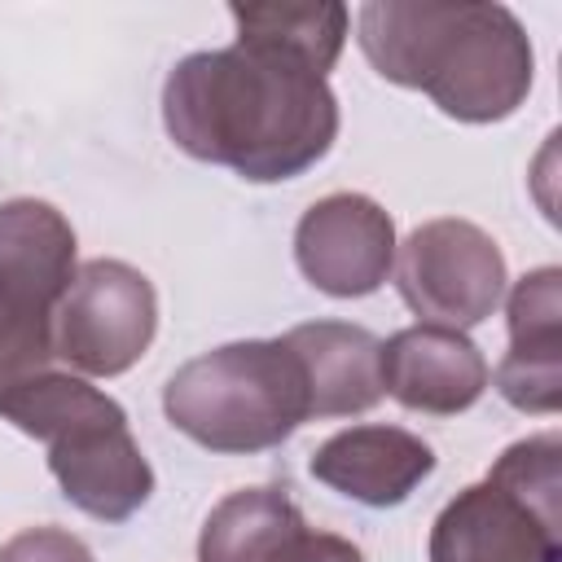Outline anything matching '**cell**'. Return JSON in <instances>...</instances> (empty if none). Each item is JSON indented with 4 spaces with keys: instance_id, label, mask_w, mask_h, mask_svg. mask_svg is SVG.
Masks as SVG:
<instances>
[{
    "instance_id": "6da1fadb",
    "label": "cell",
    "mask_w": 562,
    "mask_h": 562,
    "mask_svg": "<svg viewBox=\"0 0 562 562\" xmlns=\"http://www.w3.org/2000/svg\"><path fill=\"white\" fill-rule=\"evenodd\" d=\"M162 127L198 162L281 184L334 149L342 114L316 66L259 35H233L228 48H198L167 70Z\"/></svg>"
},
{
    "instance_id": "7a4b0ae2",
    "label": "cell",
    "mask_w": 562,
    "mask_h": 562,
    "mask_svg": "<svg viewBox=\"0 0 562 562\" xmlns=\"http://www.w3.org/2000/svg\"><path fill=\"white\" fill-rule=\"evenodd\" d=\"M356 40L386 83L426 92L457 123H501L536 83L531 35L505 4L369 0L356 13Z\"/></svg>"
},
{
    "instance_id": "3957f363",
    "label": "cell",
    "mask_w": 562,
    "mask_h": 562,
    "mask_svg": "<svg viewBox=\"0 0 562 562\" xmlns=\"http://www.w3.org/2000/svg\"><path fill=\"white\" fill-rule=\"evenodd\" d=\"M0 422L44 443L61 496L97 522H127L154 496V465L123 404L61 364L22 386L0 408Z\"/></svg>"
},
{
    "instance_id": "277c9868",
    "label": "cell",
    "mask_w": 562,
    "mask_h": 562,
    "mask_svg": "<svg viewBox=\"0 0 562 562\" xmlns=\"http://www.w3.org/2000/svg\"><path fill=\"white\" fill-rule=\"evenodd\" d=\"M162 413L198 448L246 457L312 422V400L285 338H237L184 360L162 386Z\"/></svg>"
},
{
    "instance_id": "5b68a950",
    "label": "cell",
    "mask_w": 562,
    "mask_h": 562,
    "mask_svg": "<svg viewBox=\"0 0 562 562\" xmlns=\"http://www.w3.org/2000/svg\"><path fill=\"white\" fill-rule=\"evenodd\" d=\"M430 562H562V435L514 439L430 522Z\"/></svg>"
},
{
    "instance_id": "8992f818",
    "label": "cell",
    "mask_w": 562,
    "mask_h": 562,
    "mask_svg": "<svg viewBox=\"0 0 562 562\" xmlns=\"http://www.w3.org/2000/svg\"><path fill=\"white\" fill-rule=\"evenodd\" d=\"M395 290L422 325L474 329L483 325L509 285L505 255L496 237L470 220L439 215L417 224L404 241H395Z\"/></svg>"
},
{
    "instance_id": "52a82bcc",
    "label": "cell",
    "mask_w": 562,
    "mask_h": 562,
    "mask_svg": "<svg viewBox=\"0 0 562 562\" xmlns=\"http://www.w3.org/2000/svg\"><path fill=\"white\" fill-rule=\"evenodd\" d=\"M158 334V290L123 259L79 263L53 312L57 364L79 378H119L149 351Z\"/></svg>"
},
{
    "instance_id": "ba28073f",
    "label": "cell",
    "mask_w": 562,
    "mask_h": 562,
    "mask_svg": "<svg viewBox=\"0 0 562 562\" xmlns=\"http://www.w3.org/2000/svg\"><path fill=\"white\" fill-rule=\"evenodd\" d=\"M294 263L329 299H364L395 268V220L356 189L325 193L294 224Z\"/></svg>"
},
{
    "instance_id": "9c48e42d",
    "label": "cell",
    "mask_w": 562,
    "mask_h": 562,
    "mask_svg": "<svg viewBox=\"0 0 562 562\" xmlns=\"http://www.w3.org/2000/svg\"><path fill=\"white\" fill-rule=\"evenodd\" d=\"M509 351L492 373L501 400L531 417L562 408V268L540 263L505 299Z\"/></svg>"
},
{
    "instance_id": "30bf717a",
    "label": "cell",
    "mask_w": 562,
    "mask_h": 562,
    "mask_svg": "<svg viewBox=\"0 0 562 562\" xmlns=\"http://www.w3.org/2000/svg\"><path fill=\"white\" fill-rule=\"evenodd\" d=\"M492 369L483 351L443 325H408L382 342V395L408 413L457 417L483 400Z\"/></svg>"
},
{
    "instance_id": "8fae6325",
    "label": "cell",
    "mask_w": 562,
    "mask_h": 562,
    "mask_svg": "<svg viewBox=\"0 0 562 562\" xmlns=\"http://www.w3.org/2000/svg\"><path fill=\"white\" fill-rule=\"evenodd\" d=\"M307 470L316 483L356 505L395 509L435 474V448L404 426L364 422L329 435L312 452Z\"/></svg>"
},
{
    "instance_id": "7c38bea8",
    "label": "cell",
    "mask_w": 562,
    "mask_h": 562,
    "mask_svg": "<svg viewBox=\"0 0 562 562\" xmlns=\"http://www.w3.org/2000/svg\"><path fill=\"white\" fill-rule=\"evenodd\" d=\"M79 272L70 220L44 198L0 202V299L26 316L53 321Z\"/></svg>"
},
{
    "instance_id": "4fadbf2b",
    "label": "cell",
    "mask_w": 562,
    "mask_h": 562,
    "mask_svg": "<svg viewBox=\"0 0 562 562\" xmlns=\"http://www.w3.org/2000/svg\"><path fill=\"white\" fill-rule=\"evenodd\" d=\"M303 364L312 422L360 417L382 400V338L351 321H307L281 334Z\"/></svg>"
},
{
    "instance_id": "5bb4252c",
    "label": "cell",
    "mask_w": 562,
    "mask_h": 562,
    "mask_svg": "<svg viewBox=\"0 0 562 562\" xmlns=\"http://www.w3.org/2000/svg\"><path fill=\"white\" fill-rule=\"evenodd\" d=\"M307 518L285 487H237L202 522L198 562H285Z\"/></svg>"
},
{
    "instance_id": "9a60e30c",
    "label": "cell",
    "mask_w": 562,
    "mask_h": 562,
    "mask_svg": "<svg viewBox=\"0 0 562 562\" xmlns=\"http://www.w3.org/2000/svg\"><path fill=\"white\" fill-rule=\"evenodd\" d=\"M228 18L237 35H259L307 66H316L325 79L334 61L342 57L347 31H351V9L338 0H316V4H228Z\"/></svg>"
},
{
    "instance_id": "2e32d148",
    "label": "cell",
    "mask_w": 562,
    "mask_h": 562,
    "mask_svg": "<svg viewBox=\"0 0 562 562\" xmlns=\"http://www.w3.org/2000/svg\"><path fill=\"white\" fill-rule=\"evenodd\" d=\"M48 369H57L53 321L26 316L0 299V408Z\"/></svg>"
},
{
    "instance_id": "e0dca14e",
    "label": "cell",
    "mask_w": 562,
    "mask_h": 562,
    "mask_svg": "<svg viewBox=\"0 0 562 562\" xmlns=\"http://www.w3.org/2000/svg\"><path fill=\"white\" fill-rule=\"evenodd\" d=\"M0 562H97V558L66 527H22L0 544Z\"/></svg>"
},
{
    "instance_id": "ac0fdd59",
    "label": "cell",
    "mask_w": 562,
    "mask_h": 562,
    "mask_svg": "<svg viewBox=\"0 0 562 562\" xmlns=\"http://www.w3.org/2000/svg\"><path fill=\"white\" fill-rule=\"evenodd\" d=\"M285 562H364L360 544H351L347 536H334V531H312L299 540V549L285 558Z\"/></svg>"
}]
</instances>
